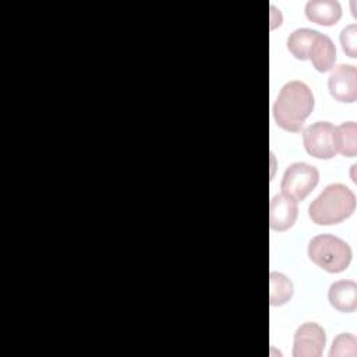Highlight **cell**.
Listing matches in <instances>:
<instances>
[{"label":"cell","instance_id":"ba28073f","mask_svg":"<svg viewBox=\"0 0 357 357\" xmlns=\"http://www.w3.org/2000/svg\"><path fill=\"white\" fill-rule=\"evenodd\" d=\"M298 215V204L287 194H278L269 202V226L276 231L289 230Z\"/></svg>","mask_w":357,"mask_h":357},{"label":"cell","instance_id":"7a4b0ae2","mask_svg":"<svg viewBox=\"0 0 357 357\" xmlns=\"http://www.w3.org/2000/svg\"><path fill=\"white\" fill-rule=\"evenodd\" d=\"M356 208V195L344 184L333 183L310 204L308 216L319 226L340 223L347 219Z\"/></svg>","mask_w":357,"mask_h":357},{"label":"cell","instance_id":"3957f363","mask_svg":"<svg viewBox=\"0 0 357 357\" xmlns=\"http://www.w3.org/2000/svg\"><path fill=\"white\" fill-rule=\"evenodd\" d=\"M308 257L324 271L339 273L349 266L351 261V248L344 240L333 234L322 233L311 238L308 244Z\"/></svg>","mask_w":357,"mask_h":357},{"label":"cell","instance_id":"52a82bcc","mask_svg":"<svg viewBox=\"0 0 357 357\" xmlns=\"http://www.w3.org/2000/svg\"><path fill=\"white\" fill-rule=\"evenodd\" d=\"M328 89L339 102H354L357 99V68L351 64L336 66L329 75Z\"/></svg>","mask_w":357,"mask_h":357},{"label":"cell","instance_id":"5bb4252c","mask_svg":"<svg viewBox=\"0 0 357 357\" xmlns=\"http://www.w3.org/2000/svg\"><path fill=\"white\" fill-rule=\"evenodd\" d=\"M293 296V283L291 280L280 273L271 272L269 275V301L271 305H282L287 303Z\"/></svg>","mask_w":357,"mask_h":357},{"label":"cell","instance_id":"277c9868","mask_svg":"<svg viewBox=\"0 0 357 357\" xmlns=\"http://www.w3.org/2000/svg\"><path fill=\"white\" fill-rule=\"evenodd\" d=\"M319 172L315 166L305 162H296L287 166L283 173L280 188L283 194L290 195L296 201L304 199L318 184Z\"/></svg>","mask_w":357,"mask_h":357},{"label":"cell","instance_id":"6da1fadb","mask_svg":"<svg viewBox=\"0 0 357 357\" xmlns=\"http://www.w3.org/2000/svg\"><path fill=\"white\" fill-rule=\"evenodd\" d=\"M314 109V95L307 84L301 81L286 82L273 103L275 121L286 131L297 132L303 128L305 119Z\"/></svg>","mask_w":357,"mask_h":357},{"label":"cell","instance_id":"30bf717a","mask_svg":"<svg viewBox=\"0 0 357 357\" xmlns=\"http://www.w3.org/2000/svg\"><path fill=\"white\" fill-rule=\"evenodd\" d=\"M331 305L340 312H353L357 308V284L353 280H337L328 291Z\"/></svg>","mask_w":357,"mask_h":357},{"label":"cell","instance_id":"5b68a950","mask_svg":"<svg viewBox=\"0 0 357 357\" xmlns=\"http://www.w3.org/2000/svg\"><path fill=\"white\" fill-rule=\"evenodd\" d=\"M303 144L305 151L318 159L335 156V126L329 121H317L303 130Z\"/></svg>","mask_w":357,"mask_h":357},{"label":"cell","instance_id":"8992f818","mask_svg":"<svg viewBox=\"0 0 357 357\" xmlns=\"http://www.w3.org/2000/svg\"><path fill=\"white\" fill-rule=\"evenodd\" d=\"M326 342L325 331L315 322L301 324L293 339L294 357H319Z\"/></svg>","mask_w":357,"mask_h":357},{"label":"cell","instance_id":"8fae6325","mask_svg":"<svg viewBox=\"0 0 357 357\" xmlns=\"http://www.w3.org/2000/svg\"><path fill=\"white\" fill-rule=\"evenodd\" d=\"M310 21L319 25H333L342 17V6L337 0H310L304 7Z\"/></svg>","mask_w":357,"mask_h":357},{"label":"cell","instance_id":"2e32d148","mask_svg":"<svg viewBox=\"0 0 357 357\" xmlns=\"http://www.w3.org/2000/svg\"><path fill=\"white\" fill-rule=\"evenodd\" d=\"M340 43H342L343 52L349 57H356V53H357V25L356 24H350L342 29Z\"/></svg>","mask_w":357,"mask_h":357},{"label":"cell","instance_id":"9c48e42d","mask_svg":"<svg viewBox=\"0 0 357 357\" xmlns=\"http://www.w3.org/2000/svg\"><path fill=\"white\" fill-rule=\"evenodd\" d=\"M308 60H311L312 66L321 73H325L333 67L336 61V49L328 35L318 31L310 47Z\"/></svg>","mask_w":357,"mask_h":357},{"label":"cell","instance_id":"4fadbf2b","mask_svg":"<svg viewBox=\"0 0 357 357\" xmlns=\"http://www.w3.org/2000/svg\"><path fill=\"white\" fill-rule=\"evenodd\" d=\"M318 31L311 28H298L294 29L287 38V49L289 52L298 60H307L308 52L312 45V40Z\"/></svg>","mask_w":357,"mask_h":357},{"label":"cell","instance_id":"9a60e30c","mask_svg":"<svg viewBox=\"0 0 357 357\" xmlns=\"http://www.w3.org/2000/svg\"><path fill=\"white\" fill-rule=\"evenodd\" d=\"M356 337L351 333H340L335 337L332 349L329 351L331 357H354L356 356Z\"/></svg>","mask_w":357,"mask_h":357},{"label":"cell","instance_id":"7c38bea8","mask_svg":"<svg viewBox=\"0 0 357 357\" xmlns=\"http://www.w3.org/2000/svg\"><path fill=\"white\" fill-rule=\"evenodd\" d=\"M335 151L347 158L357 155V124L354 121L335 127Z\"/></svg>","mask_w":357,"mask_h":357}]
</instances>
